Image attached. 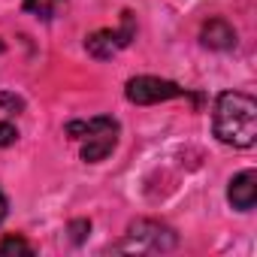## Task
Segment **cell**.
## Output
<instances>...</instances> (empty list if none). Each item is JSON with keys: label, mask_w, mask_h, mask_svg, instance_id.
<instances>
[{"label": "cell", "mask_w": 257, "mask_h": 257, "mask_svg": "<svg viewBox=\"0 0 257 257\" xmlns=\"http://www.w3.org/2000/svg\"><path fill=\"white\" fill-rule=\"evenodd\" d=\"M7 218V197H4V191H0V221Z\"/></svg>", "instance_id": "12"}, {"label": "cell", "mask_w": 257, "mask_h": 257, "mask_svg": "<svg viewBox=\"0 0 257 257\" xmlns=\"http://www.w3.org/2000/svg\"><path fill=\"white\" fill-rule=\"evenodd\" d=\"M200 40H203V46H206V49L227 52V49H233V46H236V31H233L224 19H212V22H206V25H203Z\"/></svg>", "instance_id": "7"}, {"label": "cell", "mask_w": 257, "mask_h": 257, "mask_svg": "<svg viewBox=\"0 0 257 257\" xmlns=\"http://www.w3.org/2000/svg\"><path fill=\"white\" fill-rule=\"evenodd\" d=\"M227 200L233 209L239 212H251L254 203H257V173L254 170H245L239 176L230 179V188H227Z\"/></svg>", "instance_id": "6"}, {"label": "cell", "mask_w": 257, "mask_h": 257, "mask_svg": "<svg viewBox=\"0 0 257 257\" xmlns=\"http://www.w3.org/2000/svg\"><path fill=\"white\" fill-rule=\"evenodd\" d=\"M67 0H25V10L37 19H55Z\"/></svg>", "instance_id": "8"}, {"label": "cell", "mask_w": 257, "mask_h": 257, "mask_svg": "<svg viewBox=\"0 0 257 257\" xmlns=\"http://www.w3.org/2000/svg\"><path fill=\"white\" fill-rule=\"evenodd\" d=\"M16 140H19L16 124H10V121H0V149H4V146H13Z\"/></svg>", "instance_id": "10"}, {"label": "cell", "mask_w": 257, "mask_h": 257, "mask_svg": "<svg viewBox=\"0 0 257 257\" xmlns=\"http://www.w3.org/2000/svg\"><path fill=\"white\" fill-rule=\"evenodd\" d=\"M127 100L137 103V106H152V103H164L173 97H185L188 91L170 79H158V76H134L124 88Z\"/></svg>", "instance_id": "4"}, {"label": "cell", "mask_w": 257, "mask_h": 257, "mask_svg": "<svg viewBox=\"0 0 257 257\" xmlns=\"http://www.w3.org/2000/svg\"><path fill=\"white\" fill-rule=\"evenodd\" d=\"M212 131L224 146L251 149L257 140V100L242 91H224L215 100Z\"/></svg>", "instance_id": "1"}, {"label": "cell", "mask_w": 257, "mask_h": 257, "mask_svg": "<svg viewBox=\"0 0 257 257\" xmlns=\"http://www.w3.org/2000/svg\"><path fill=\"white\" fill-rule=\"evenodd\" d=\"M67 137L79 143V155L88 164H97L109 158L118 146V121L109 115L88 118V121H70L67 124Z\"/></svg>", "instance_id": "2"}, {"label": "cell", "mask_w": 257, "mask_h": 257, "mask_svg": "<svg viewBox=\"0 0 257 257\" xmlns=\"http://www.w3.org/2000/svg\"><path fill=\"white\" fill-rule=\"evenodd\" d=\"M88 230H91V224H88V221H73V224H70V233H73V239H76V242H82Z\"/></svg>", "instance_id": "11"}, {"label": "cell", "mask_w": 257, "mask_h": 257, "mask_svg": "<svg viewBox=\"0 0 257 257\" xmlns=\"http://www.w3.org/2000/svg\"><path fill=\"white\" fill-rule=\"evenodd\" d=\"M176 245V233L161 224V221H134L124 233V242L118 245V251H137V254H149V251H170Z\"/></svg>", "instance_id": "3"}, {"label": "cell", "mask_w": 257, "mask_h": 257, "mask_svg": "<svg viewBox=\"0 0 257 257\" xmlns=\"http://www.w3.org/2000/svg\"><path fill=\"white\" fill-rule=\"evenodd\" d=\"M137 37V25H134V16L131 13H124V19H121V28L118 31H97V34H91L88 40H85V49L94 55V58H112V55H118L124 46H131V40Z\"/></svg>", "instance_id": "5"}, {"label": "cell", "mask_w": 257, "mask_h": 257, "mask_svg": "<svg viewBox=\"0 0 257 257\" xmlns=\"http://www.w3.org/2000/svg\"><path fill=\"white\" fill-rule=\"evenodd\" d=\"M0 254H34V245L25 242L22 236H7L0 242Z\"/></svg>", "instance_id": "9"}]
</instances>
